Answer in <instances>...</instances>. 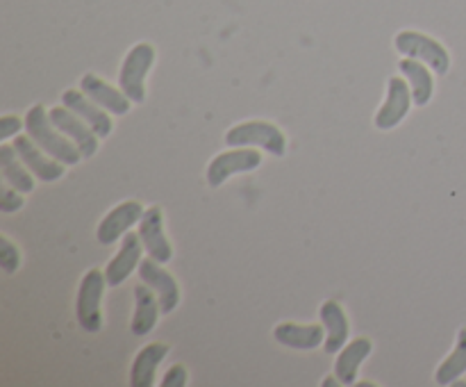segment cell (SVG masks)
Instances as JSON below:
<instances>
[{
	"mask_svg": "<svg viewBox=\"0 0 466 387\" xmlns=\"http://www.w3.org/2000/svg\"><path fill=\"white\" fill-rule=\"evenodd\" d=\"M25 127L27 135L41 146L48 155H53L55 159L64 164H77L80 162V148H77L73 141L64 139L59 132H55V123L50 121V114H46V109L41 105L30 107L25 117Z\"/></svg>",
	"mask_w": 466,
	"mask_h": 387,
	"instance_id": "obj_1",
	"label": "cell"
},
{
	"mask_svg": "<svg viewBox=\"0 0 466 387\" xmlns=\"http://www.w3.org/2000/svg\"><path fill=\"white\" fill-rule=\"evenodd\" d=\"M155 62V48L150 44H139L127 53L126 62L121 66L118 85L121 91L132 100V103H144L146 100V76Z\"/></svg>",
	"mask_w": 466,
	"mask_h": 387,
	"instance_id": "obj_2",
	"label": "cell"
},
{
	"mask_svg": "<svg viewBox=\"0 0 466 387\" xmlns=\"http://www.w3.org/2000/svg\"><path fill=\"white\" fill-rule=\"evenodd\" d=\"M226 144L232 146V148H237V146H259V148L268 150L276 158H282L287 153L285 135L276 126L264 121H250L232 127L226 135Z\"/></svg>",
	"mask_w": 466,
	"mask_h": 387,
	"instance_id": "obj_3",
	"label": "cell"
},
{
	"mask_svg": "<svg viewBox=\"0 0 466 387\" xmlns=\"http://www.w3.org/2000/svg\"><path fill=\"white\" fill-rule=\"evenodd\" d=\"M107 278L98 271V269H91L85 273L80 282V290H77V303H76V314L80 326L86 332H98L103 328V317H100V299H103V290Z\"/></svg>",
	"mask_w": 466,
	"mask_h": 387,
	"instance_id": "obj_4",
	"label": "cell"
},
{
	"mask_svg": "<svg viewBox=\"0 0 466 387\" xmlns=\"http://www.w3.org/2000/svg\"><path fill=\"white\" fill-rule=\"evenodd\" d=\"M396 48H399V53L410 55V57L423 59L428 66L435 68L437 76H446V73H449V50H446L440 41L431 39V36L421 35V32H400V35L396 36Z\"/></svg>",
	"mask_w": 466,
	"mask_h": 387,
	"instance_id": "obj_5",
	"label": "cell"
},
{
	"mask_svg": "<svg viewBox=\"0 0 466 387\" xmlns=\"http://www.w3.org/2000/svg\"><path fill=\"white\" fill-rule=\"evenodd\" d=\"M139 278L155 291V294H157L164 314L173 312V310L177 308V303H180V290H177V282L173 280L171 273H167L162 267H159L157 260L155 258L141 260Z\"/></svg>",
	"mask_w": 466,
	"mask_h": 387,
	"instance_id": "obj_6",
	"label": "cell"
},
{
	"mask_svg": "<svg viewBox=\"0 0 466 387\" xmlns=\"http://www.w3.org/2000/svg\"><path fill=\"white\" fill-rule=\"evenodd\" d=\"M50 121H53L55 127H59L64 135L71 137V139L76 141L82 158H91V155H96V150H98V139H96V137L98 135H96L94 127H91L89 123L80 121L73 109L55 107L53 112H50Z\"/></svg>",
	"mask_w": 466,
	"mask_h": 387,
	"instance_id": "obj_7",
	"label": "cell"
},
{
	"mask_svg": "<svg viewBox=\"0 0 466 387\" xmlns=\"http://www.w3.org/2000/svg\"><path fill=\"white\" fill-rule=\"evenodd\" d=\"M262 164V158L255 150H232V153H223L214 158L208 167V182L209 187H221L232 173H246L253 171Z\"/></svg>",
	"mask_w": 466,
	"mask_h": 387,
	"instance_id": "obj_8",
	"label": "cell"
},
{
	"mask_svg": "<svg viewBox=\"0 0 466 387\" xmlns=\"http://www.w3.org/2000/svg\"><path fill=\"white\" fill-rule=\"evenodd\" d=\"M36 146H39V144H36L32 137L16 135V139H14V148H16L18 158H21L23 162L30 167V171L35 173L39 180H44V182L59 180V178L64 176V167H62L64 162H59V159L44 158V153H41Z\"/></svg>",
	"mask_w": 466,
	"mask_h": 387,
	"instance_id": "obj_9",
	"label": "cell"
},
{
	"mask_svg": "<svg viewBox=\"0 0 466 387\" xmlns=\"http://www.w3.org/2000/svg\"><path fill=\"white\" fill-rule=\"evenodd\" d=\"M141 217H144V208H141L137 200H126V203L116 205V208L100 221L98 241L103 246H112L127 228L135 226L137 221H141Z\"/></svg>",
	"mask_w": 466,
	"mask_h": 387,
	"instance_id": "obj_10",
	"label": "cell"
},
{
	"mask_svg": "<svg viewBox=\"0 0 466 387\" xmlns=\"http://www.w3.org/2000/svg\"><path fill=\"white\" fill-rule=\"evenodd\" d=\"M141 241H144L146 250H148L150 258H155L157 262H168L173 258V250L168 239L164 237V219L162 209L159 208H148L141 217L139 226Z\"/></svg>",
	"mask_w": 466,
	"mask_h": 387,
	"instance_id": "obj_11",
	"label": "cell"
},
{
	"mask_svg": "<svg viewBox=\"0 0 466 387\" xmlns=\"http://www.w3.org/2000/svg\"><path fill=\"white\" fill-rule=\"evenodd\" d=\"M410 112V87L400 77H391L390 89H387V103L376 114V127L391 130L399 126Z\"/></svg>",
	"mask_w": 466,
	"mask_h": 387,
	"instance_id": "obj_12",
	"label": "cell"
},
{
	"mask_svg": "<svg viewBox=\"0 0 466 387\" xmlns=\"http://www.w3.org/2000/svg\"><path fill=\"white\" fill-rule=\"evenodd\" d=\"M141 262V235H135V232H127L126 239H123L121 250L116 253V258L107 264V271H105V278H107L109 287H118L127 276L132 273V269L139 267Z\"/></svg>",
	"mask_w": 466,
	"mask_h": 387,
	"instance_id": "obj_13",
	"label": "cell"
},
{
	"mask_svg": "<svg viewBox=\"0 0 466 387\" xmlns=\"http://www.w3.org/2000/svg\"><path fill=\"white\" fill-rule=\"evenodd\" d=\"M80 87L96 105L109 109L112 114L123 117V114H127V109H130V98H127L126 94H121L118 89H114V87H109L107 82H103L100 77H96L94 73H86V76L82 77Z\"/></svg>",
	"mask_w": 466,
	"mask_h": 387,
	"instance_id": "obj_14",
	"label": "cell"
},
{
	"mask_svg": "<svg viewBox=\"0 0 466 387\" xmlns=\"http://www.w3.org/2000/svg\"><path fill=\"white\" fill-rule=\"evenodd\" d=\"M62 103L66 105L68 109H73L77 117L85 118V121L94 127L96 135L109 137V132H112V121H109V117L98 107V105H94V100H91L89 96L86 94L82 96L80 91L68 89V91H64Z\"/></svg>",
	"mask_w": 466,
	"mask_h": 387,
	"instance_id": "obj_15",
	"label": "cell"
},
{
	"mask_svg": "<svg viewBox=\"0 0 466 387\" xmlns=\"http://www.w3.org/2000/svg\"><path fill=\"white\" fill-rule=\"evenodd\" d=\"M371 353V340L369 337H358L350 341L335 362V376L341 385H353L358 381V369Z\"/></svg>",
	"mask_w": 466,
	"mask_h": 387,
	"instance_id": "obj_16",
	"label": "cell"
},
{
	"mask_svg": "<svg viewBox=\"0 0 466 387\" xmlns=\"http://www.w3.org/2000/svg\"><path fill=\"white\" fill-rule=\"evenodd\" d=\"M135 300H137V310H135V319H132V332L137 337H146L150 331L155 328L159 317V300L155 299L153 290L148 285H137L135 287Z\"/></svg>",
	"mask_w": 466,
	"mask_h": 387,
	"instance_id": "obj_17",
	"label": "cell"
},
{
	"mask_svg": "<svg viewBox=\"0 0 466 387\" xmlns=\"http://www.w3.org/2000/svg\"><path fill=\"white\" fill-rule=\"evenodd\" d=\"M168 353L167 344H148L137 353L135 362L130 369V385L132 387H150L155 382V369Z\"/></svg>",
	"mask_w": 466,
	"mask_h": 387,
	"instance_id": "obj_18",
	"label": "cell"
},
{
	"mask_svg": "<svg viewBox=\"0 0 466 387\" xmlns=\"http://www.w3.org/2000/svg\"><path fill=\"white\" fill-rule=\"evenodd\" d=\"M280 344L289 346V349H300L309 351L317 349L323 341V328L321 326H299V323H280V326L273 331Z\"/></svg>",
	"mask_w": 466,
	"mask_h": 387,
	"instance_id": "obj_19",
	"label": "cell"
},
{
	"mask_svg": "<svg viewBox=\"0 0 466 387\" xmlns=\"http://www.w3.org/2000/svg\"><path fill=\"white\" fill-rule=\"evenodd\" d=\"M321 319L328 326L326 353H337L346 344V337H349V319H346V312L341 310V305L337 300H326L321 305Z\"/></svg>",
	"mask_w": 466,
	"mask_h": 387,
	"instance_id": "obj_20",
	"label": "cell"
},
{
	"mask_svg": "<svg viewBox=\"0 0 466 387\" xmlns=\"http://www.w3.org/2000/svg\"><path fill=\"white\" fill-rule=\"evenodd\" d=\"M400 73H405V77L412 85V98L419 107L431 103L432 94H435V82H432L431 71L426 66L417 62V59H400Z\"/></svg>",
	"mask_w": 466,
	"mask_h": 387,
	"instance_id": "obj_21",
	"label": "cell"
},
{
	"mask_svg": "<svg viewBox=\"0 0 466 387\" xmlns=\"http://www.w3.org/2000/svg\"><path fill=\"white\" fill-rule=\"evenodd\" d=\"M14 153H16L14 146H0V168H3L5 180H7L14 189L21 191V194H27V191L35 189V180H32L30 173L18 164Z\"/></svg>",
	"mask_w": 466,
	"mask_h": 387,
	"instance_id": "obj_22",
	"label": "cell"
},
{
	"mask_svg": "<svg viewBox=\"0 0 466 387\" xmlns=\"http://www.w3.org/2000/svg\"><path fill=\"white\" fill-rule=\"evenodd\" d=\"M464 372H466V328H460L455 351L440 364L435 381L440 382V385H451V382L458 381Z\"/></svg>",
	"mask_w": 466,
	"mask_h": 387,
	"instance_id": "obj_23",
	"label": "cell"
},
{
	"mask_svg": "<svg viewBox=\"0 0 466 387\" xmlns=\"http://www.w3.org/2000/svg\"><path fill=\"white\" fill-rule=\"evenodd\" d=\"M0 244H3V249H0V262H3V269L7 273H14L18 269V262H21L18 249L7 239V237H3V241H0Z\"/></svg>",
	"mask_w": 466,
	"mask_h": 387,
	"instance_id": "obj_24",
	"label": "cell"
},
{
	"mask_svg": "<svg viewBox=\"0 0 466 387\" xmlns=\"http://www.w3.org/2000/svg\"><path fill=\"white\" fill-rule=\"evenodd\" d=\"M187 385V369L182 367V364H176V367H171L167 372V376H164L162 381V387H185Z\"/></svg>",
	"mask_w": 466,
	"mask_h": 387,
	"instance_id": "obj_25",
	"label": "cell"
},
{
	"mask_svg": "<svg viewBox=\"0 0 466 387\" xmlns=\"http://www.w3.org/2000/svg\"><path fill=\"white\" fill-rule=\"evenodd\" d=\"M18 194H21V191H18ZM16 194V189H7V191H3V200H0V209H3V212H16L18 208H21L23 205V199L21 196Z\"/></svg>",
	"mask_w": 466,
	"mask_h": 387,
	"instance_id": "obj_26",
	"label": "cell"
},
{
	"mask_svg": "<svg viewBox=\"0 0 466 387\" xmlns=\"http://www.w3.org/2000/svg\"><path fill=\"white\" fill-rule=\"evenodd\" d=\"M18 127H21V121H18L16 117L0 118V137H3V139H9L12 135H18Z\"/></svg>",
	"mask_w": 466,
	"mask_h": 387,
	"instance_id": "obj_27",
	"label": "cell"
}]
</instances>
